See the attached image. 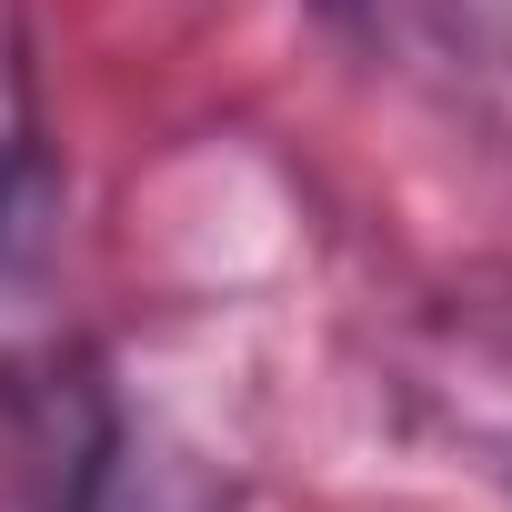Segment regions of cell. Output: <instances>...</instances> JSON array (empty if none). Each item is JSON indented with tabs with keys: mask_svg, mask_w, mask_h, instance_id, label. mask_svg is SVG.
Wrapping results in <instances>:
<instances>
[{
	"mask_svg": "<svg viewBox=\"0 0 512 512\" xmlns=\"http://www.w3.org/2000/svg\"><path fill=\"white\" fill-rule=\"evenodd\" d=\"M41 191V91H31V31L21 0H0V201Z\"/></svg>",
	"mask_w": 512,
	"mask_h": 512,
	"instance_id": "cell-1",
	"label": "cell"
}]
</instances>
